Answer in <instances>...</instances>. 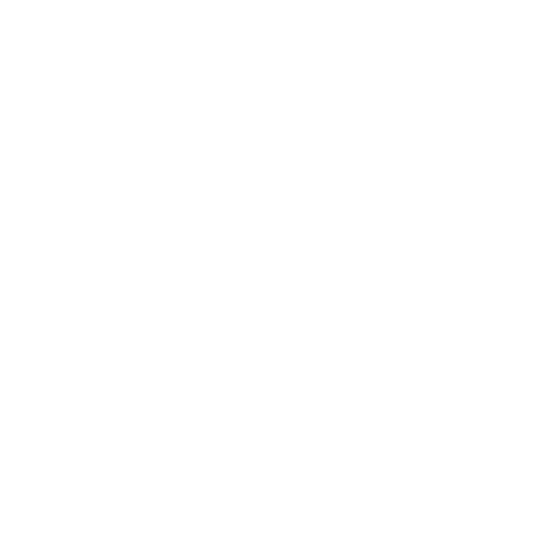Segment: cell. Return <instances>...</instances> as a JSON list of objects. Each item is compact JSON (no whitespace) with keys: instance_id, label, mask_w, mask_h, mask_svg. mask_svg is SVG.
I'll use <instances>...</instances> for the list:
<instances>
[]
</instances>
